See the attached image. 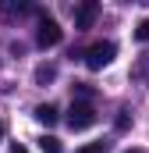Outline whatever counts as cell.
Returning <instances> with one entry per match:
<instances>
[{"mask_svg":"<svg viewBox=\"0 0 149 153\" xmlns=\"http://www.w3.org/2000/svg\"><path fill=\"white\" fill-rule=\"evenodd\" d=\"M68 128L71 132H85V128H92L96 125V111H92V103L89 100H78V103H71L68 107Z\"/></svg>","mask_w":149,"mask_h":153,"instance_id":"6da1fadb","label":"cell"},{"mask_svg":"<svg viewBox=\"0 0 149 153\" xmlns=\"http://www.w3.org/2000/svg\"><path fill=\"white\" fill-rule=\"evenodd\" d=\"M114 57H117V46H114V43H92V46L85 50V68H89V71H103Z\"/></svg>","mask_w":149,"mask_h":153,"instance_id":"7a4b0ae2","label":"cell"},{"mask_svg":"<svg viewBox=\"0 0 149 153\" xmlns=\"http://www.w3.org/2000/svg\"><path fill=\"white\" fill-rule=\"evenodd\" d=\"M60 39H64V29H60V25H57L53 18H46V14H43V18H39V32H36V43L43 46V50H46V46H57Z\"/></svg>","mask_w":149,"mask_h":153,"instance_id":"3957f363","label":"cell"},{"mask_svg":"<svg viewBox=\"0 0 149 153\" xmlns=\"http://www.w3.org/2000/svg\"><path fill=\"white\" fill-rule=\"evenodd\" d=\"M96 14H100V4H96V0H82V4L74 7V29H92Z\"/></svg>","mask_w":149,"mask_h":153,"instance_id":"277c9868","label":"cell"},{"mask_svg":"<svg viewBox=\"0 0 149 153\" xmlns=\"http://www.w3.org/2000/svg\"><path fill=\"white\" fill-rule=\"evenodd\" d=\"M32 117H36L39 125H57V117H60V114H57L53 103H39L36 111H32Z\"/></svg>","mask_w":149,"mask_h":153,"instance_id":"5b68a950","label":"cell"},{"mask_svg":"<svg viewBox=\"0 0 149 153\" xmlns=\"http://www.w3.org/2000/svg\"><path fill=\"white\" fill-rule=\"evenodd\" d=\"M53 78H57V68H53V64H39L36 68V82L39 85H50Z\"/></svg>","mask_w":149,"mask_h":153,"instance_id":"8992f818","label":"cell"},{"mask_svg":"<svg viewBox=\"0 0 149 153\" xmlns=\"http://www.w3.org/2000/svg\"><path fill=\"white\" fill-rule=\"evenodd\" d=\"M39 150L43 153H60V139H57V135H43V139H39Z\"/></svg>","mask_w":149,"mask_h":153,"instance_id":"52a82bcc","label":"cell"},{"mask_svg":"<svg viewBox=\"0 0 149 153\" xmlns=\"http://www.w3.org/2000/svg\"><path fill=\"white\" fill-rule=\"evenodd\" d=\"M114 128H117V132H128V128H131V114H128V111H117V117H114Z\"/></svg>","mask_w":149,"mask_h":153,"instance_id":"ba28073f","label":"cell"},{"mask_svg":"<svg viewBox=\"0 0 149 153\" xmlns=\"http://www.w3.org/2000/svg\"><path fill=\"white\" fill-rule=\"evenodd\" d=\"M107 146H110V143L100 139V143H89V146H82V150H74V153H107Z\"/></svg>","mask_w":149,"mask_h":153,"instance_id":"9c48e42d","label":"cell"},{"mask_svg":"<svg viewBox=\"0 0 149 153\" xmlns=\"http://www.w3.org/2000/svg\"><path fill=\"white\" fill-rule=\"evenodd\" d=\"M135 39H139V43H149V18H142V22H139V29H135Z\"/></svg>","mask_w":149,"mask_h":153,"instance_id":"30bf717a","label":"cell"},{"mask_svg":"<svg viewBox=\"0 0 149 153\" xmlns=\"http://www.w3.org/2000/svg\"><path fill=\"white\" fill-rule=\"evenodd\" d=\"M74 93H78V96H85V100H89V96H92V85H85V82H74Z\"/></svg>","mask_w":149,"mask_h":153,"instance_id":"8fae6325","label":"cell"},{"mask_svg":"<svg viewBox=\"0 0 149 153\" xmlns=\"http://www.w3.org/2000/svg\"><path fill=\"white\" fill-rule=\"evenodd\" d=\"M11 153H29V150H25L21 143H14V146H11Z\"/></svg>","mask_w":149,"mask_h":153,"instance_id":"7c38bea8","label":"cell"},{"mask_svg":"<svg viewBox=\"0 0 149 153\" xmlns=\"http://www.w3.org/2000/svg\"><path fill=\"white\" fill-rule=\"evenodd\" d=\"M4 132H7V128H4V121H0V139H4Z\"/></svg>","mask_w":149,"mask_h":153,"instance_id":"4fadbf2b","label":"cell"},{"mask_svg":"<svg viewBox=\"0 0 149 153\" xmlns=\"http://www.w3.org/2000/svg\"><path fill=\"white\" fill-rule=\"evenodd\" d=\"M124 153H142V150H124Z\"/></svg>","mask_w":149,"mask_h":153,"instance_id":"5bb4252c","label":"cell"}]
</instances>
